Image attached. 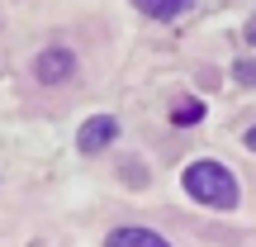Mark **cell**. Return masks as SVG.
Masks as SVG:
<instances>
[{"label": "cell", "instance_id": "cell-1", "mask_svg": "<svg viewBox=\"0 0 256 247\" xmlns=\"http://www.w3.org/2000/svg\"><path fill=\"white\" fill-rule=\"evenodd\" d=\"M185 195H190L194 204H209V209H232L238 204V181H232V171L223 162H214V157H200V162L185 166L180 176Z\"/></svg>", "mask_w": 256, "mask_h": 247}, {"label": "cell", "instance_id": "cell-2", "mask_svg": "<svg viewBox=\"0 0 256 247\" xmlns=\"http://www.w3.org/2000/svg\"><path fill=\"white\" fill-rule=\"evenodd\" d=\"M114 138H119V119H114V114H95V119L81 124L76 147H81V152H100V147H110Z\"/></svg>", "mask_w": 256, "mask_h": 247}, {"label": "cell", "instance_id": "cell-3", "mask_svg": "<svg viewBox=\"0 0 256 247\" xmlns=\"http://www.w3.org/2000/svg\"><path fill=\"white\" fill-rule=\"evenodd\" d=\"M72 67H76V57L66 53V48H48L43 57H38V81L43 86H52V81H66V76H72Z\"/></svg>", "mask_w": 256, "mask_h": 247}, {"label": "cell", "instance_id": "cell-4", "mask_svg": "<svg viewBox=\"0 0 256 247\" xmlns=\"http://www.w3.org/2000/svg\"><path fill=\"white\" fill-rule=\"evenodd\" d=\"M104 247H171V242H166L162 233H152V228H138V223H128V228H114Z\"/></svg>", "mask_w": 256, "mask_h": 247}, {"label": "cell", "instance_id": "cell-5", "mask_svg": "<svg viewBox=\"0 0 256 247\" xmlns=\"http://www.w3.org/2000/svg\"><path fill=\"white\" fill-rule=\"evenodd\" d=\"M133 5L142 10V15H152V19H176L190 0H133Z\"/></svg>", "mask_w": 256, "mask_h": 247}, {"label": "cell", "instance_id": "cell-6", "mask_svg": "<svg viewBox=\"0 0 256 247\" xmlns=\"http://www.w3.org/2000/svg\"><path fill=\"white\" fill-rule=\"evenodd\" d=\"M176 119H180V124H190V119H200V105H185V110H176Z\"/></svg>", "mask_w": 256, "mask_h": 247}, {"label": "cell", "instance_id": "cell-7", "mask_svg": "<svg viewBox=\"0 0 256 247\" xmlns=\"http://www.w3.org/2000/svg\"><path fill=\"white\" fill-rule=\"evenodd\" d=\"M238 76L242 81H256V62H238Z\"/></svg>", "mask_w": 256, "mask_h": 247}, {"label": "cell", "instance_id": "cell-8", "mask_svg": "<svg viewBox=\"0 0 256 247\" xmlns=\"http://www.w3.org/2000/svg\"><path fill=\"white\" fill-rule=\"evenodd\" d=\"M247 43H252V48H256V15H252V19H247Z\"/></svg>", "mask_w": 256, "mask_h": 247}, {"label": "cell", "instance_id": "cell-9", "mask_svg": "<svg viewBox=\"0 0 256 247\" xmlns=\"http://www.w3.org/2000/svg\"><path fill=\"white\" fill-rule=\"evenodd\" d=\"M247 147H252V152H256V128H247Z\"/></svg>", "mask_w": 256, "mask_h": 247}]
</instances>
